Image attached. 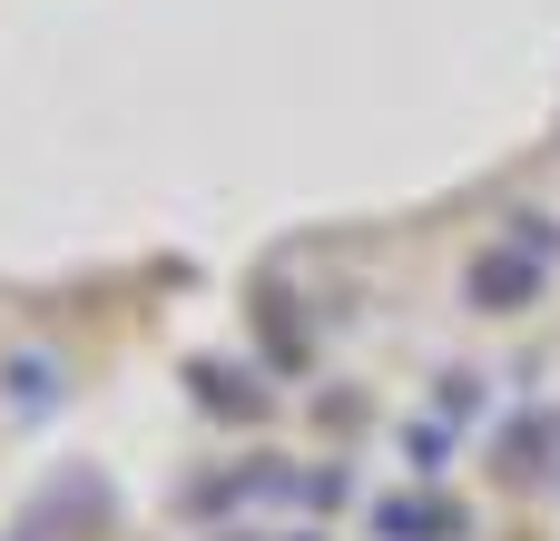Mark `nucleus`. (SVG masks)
<instances>
[{
  "label": "nucleus",
  "instance_id": "f257e3e1",
  "mask_svg": "<svg viewBox=\"0 0 560 541\" xmlns=\"http://www.w3.org/2000/svg\"><path fill=\"white\" fill-rule=\"evenodd\" d=\"M541 286V256H482L472 266V306H522Z\"/></svg>",
  "mask_w": 560,
  "mask_h": 541
}]
</instances>
